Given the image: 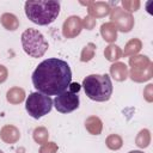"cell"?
<instances>
[{"label": "cell", "mask_w": 153, "mask_h": 153, "mask_svg": "<svg viewBox=\"0 0 153 153\" xmlns=\"http://www.w3.org/2000/svg\"><path fill=\"white\" fill-rule=\"evenodd\" d=\"M0 137L6 143H16L20 137V133L17 127L7 124L0 130Z\"/></svg>", "instance_id": "8fae6325"}, {"label": "cell", "mask_w": 153, "mask_h": 153, "mask_svg": "<svg viewBox=\"0 0 153 153\" xmlns=\"http://www.w3.org/2000/svg\"><path fill=\"white\" fill-rule=\"evenodd\" d=\"M143 97L147 102H152L153 100V85L148 84L146 86V88L143 90Z\"/></svg>", "instance_id": "4316f807"}, {"label": "cell", "mask_w": 153, "mask_h": 153, "mask_svg": "<svg viewBox=\"0 0 153 153\" xmlns=\"http://www.w3.org/2000/svg\"><path fill=\"white\" fill-rule=\"evenodd\" d=\"M68 87L69 90L57 94L53 100V105L61 114H68L79 108L78 92L80 91V85L78 82H71Z\"/></svg>", "instance_id": "5b68a950"}, {"label": "cell", "mask_w": 153, "mask_h": 153, "mask_svg": "<svg viewBox=\"0 0 153 153\" xmlns=\"http://www.w3.org/2000/svg\"><path fill=\"white\" fill-rule=\"evenodd\" d=\"M151 142V134H149V130L147 129H142L140 130V133L137 134L136 136V145L140 147V148H146Z\"/></svg>", "instance_id": "ffe728a7"}, {"label": "cell", "mask_w": 153, "mask_h": 153, "mask_svg": "<svg viewBox=\"0 0 153 153\" xmlns=\"http://www.w3.org/2000/svg\"><path fill=\"white\" fill-rule=\"evenodd\" d=\"M48 137H49V133L44 127H38L33 130V140L37 143H45L48 142Z\"/></svg>", "instance_id": "44dd1931"}, {"label": "cell", "mask_w": 153, "mask_h": 153, "mask_svg": "<svg viewBox=\"0 0 153 153\" xmlns=\"http://www.w3.org/2000/svg\"><path fill=\"white\" fill-rule=\"evenodd\" d=\"M7 69H6V67L5 66H2V65H0V84L1 82H4L6 79H7Z\"/></svg>", "instance_id": "83f0119b"}, {"label": "cell", "mask_w": 153, "mask_h": 153, "mask_svg": "<svg viewBox=\"0 0 153 153\" xmlns=\"http://www.w3.org/2000/svg\"><path fill=\"white\" fill-rule=\"evenodd\" d=\"M22 45L24 51L31 57H41L48 49V42L36 29H26L22 33Z\"/></svg>", "instance_id": "277c9868"}, {"label": "cell", "mask_w": 153, "mask_h": 153, "mask_svg": "<svg viewBox=\"0 0 153 153\" xmlns=\"http://www.w3.org/2000/svg\"><path fill=\"white\" fill-rule=\"evenodd\" d=\"M6 98L11 104H19L25 99V91L20 87H12L7 91Z\"/></svg>", "instance_id": "9a60e30c"}, {"label": "cell", "mask_w": 153, "mask_h": 153, "mask_svg": "<svg viewBox=\"0 0 153 153\" xmlns=\"http://www.w3.org/2000/svg\"><path fill=\"white\" fill-rule=\"evenodd\" d=\"M142 48V43L139 38H131L124 47V51L122 53L124 56H134Z\"/></svg>", "instance_id": "e0dca14e"}, {"label": "cell", "mask_w": 153, "mask_h": 153, "mask_svg": "<svg viewBox=\"0 0 153 153\" xmlns=\"http://www.w3.org/2000/svg\"><path fill=\"white\" fill-rule=\"evenodd\" d=\"M100 35L103 36V38L109 42V43H112L116 41L117 38V27L115 26L114 23L109 22V23H104L102 26H100Z\"/></svg>", "instance_id": "4fadbf2b"}, {"label": "cell", "mask_w": 153, "mask_h": 153, "mask_svg": "<svg viewBox=\"0 0 153 153\" xmlns=\"http://www.w3.org/2000/svg\"><path fill=\"white\" fill-rule=\"evenodd\" d=\"M94 51H96V45H94L93 43H87V44L84 47L82 51H81L80 60H81L82 62H87V61L92 60L93 56H94Z\"/></svg>", "instance_id": "603a6c76"}, {"label": "cell", "mask_w": 153, "mask_h": 153, "mask_svg": "<svg viewBox=\"0 0 153 153\" xmlns=\"http://www.w3.org/2000/svg\"><path fill=\"white\" fill-rule=\"evenodd\" d=\"M72 80L69 65L57 57L42 61L32 73L35 88L45 96H57L66 91Z\"/></svg>", "instance_id": "6da1fadb"}, {"label": "cell", "mask_w": 153, "mask_h": 153, "mask_svg": "<svg viewBox=\"0 0 153 153\" xmlns=\"http://www.w3.org/2000/svg\"><path fill=\"white\" fill-rule=\"evenodd\" d=\"M104 56L106 57L108 61L115 62V61H117L122 56L121 48L118 45H116V44H109L105 48V50H104Z\"/></svg>", "instance_id": "ac0fdd59"}, {"label": "cell", "mask_w": 153, "mask_h": 153, "mask_svg": "<svg viewBox=\"0 0 153 153\" xmlns=\"http://www.w3.org/2000/svg\"><path fill=\"white\" fill-rule=\"evenodd\" d=\"M59 1H26L25 2V14L26 17L37 25L51 24L60 13Z\"/></svg>", "instance_id": "7a4b0ae2"}, {"label": "cell", "mask_w": 153, "mask_h": 153, "mask_svg": "<svg viewBox=\"0 0 153 153\" xmlns=\"http://www.w3.org/2000/svg\"><path fill=\"white\" fill-rule=\"evenodd\" d=\"M81 5H86L88 7V16L92 18H100L110 13V7L108 4L102 1H86L80 2Z\"/></svg>", "instance_id": "9c48e42d"}, {"label": "cell", "mask_w": 153, "mask_h": 153, "mask_svg": "<svg viewBox=\"0 0 153 153\" xmlns=\"http://www.w3.org/2000/svg\"><path fill=\"white\" fill-rule=\"evenodd\" d=\"M85 128L86 130L92 135H99L103 129V123L99 117L97 116H90L85 121Z\"/></svg>", "instance_id": "5bb4252c"}, {"label": "cell", "mask_w": 153, "mask_h": 153, "mask_svg": "<svg viewBox=\"0 0 153 153\" xmlns=\"http://www.w3.org/2000/svg\"><path fill=\"white\" fill-rule=\"evenodd\" d=\"M53 100L49 96L39 92L30 93L25 102V109L27 114L33 118H41L51 111Z\"/></svg>", "instance_id": "8992f818"}, {"label": "cell", "mask_w": 153, "mask_h": 153, "mask_svg": "<svg viewBox=\"0 0 153 153\" xmlns=\"http://www.w3.org/2000/svg\"><path fill=\"white\" fill-rule=\"evenodd\" d=\"M0 22H1L2 26L6 30H10V31H14L19 26L18 18L14 14H12V13H4L1 16V18H0Z\"/></svg>", "instance_id": "2e32d148"}, {"label": "cell", "mask_w": 153, "mask_h": 153, "mask_svg": "<svg viewBox=\"0 0 153 153\" xmlns=\"http://www.w3.org/2000/svg\"><path fill=\"white\" fill-rule=\"evenodd\" d=\"M57 145L55 142H45L41 146L39 153H56Z\"/></svg>", "instance_id": "d4e9b609"}, {"label": "cell", "mask_w": 153, "mask_h": 153, "mask_svg": "<svg viewBox=\"0 0 153 153\" xmlns=\"http://www.w3.org/2000/svg\"><path fill=\"white\" fill-rule=\"evenodd\" d=\"M0 153H4V152H2V151H1V149H0Z\"/></svg>", "instance_id": "f546056e"}, {"label": "cell", "mask_w": 153, "mask_h": 153, "mask_svg": "<svg viewBox=\"0 0 153 153\" xmlns=\"http://www.w3.org/2000/svg\"><path fill=\"white\" fill-rule=\"evenodd\" d=\"M152 75H153V63L152 62L145 68H137V69L130 68V78L133 81L143 82V81L149 80L152 78Z\"/></svg>", "instance_id": "30bf717a"}, {"label": "cell", "mask_w": 153, "mask_h": 153, "mask_svg": "<svg viewBox=\"0 0 153 153\" xmlns=\"http://www.w3.org/2000/svg\"><path fill=\"white\" fill-rule=\"evenodd\" d=\"M111 76L117 81H123L128 78V68L123 62H115L110 67Z\"/></svg>", "instance_id": "7c38bea8"}, {"label": "cell", "mask_w": 153, "mask_h": 153, "mask_svg": "<svg viewBox=\"0 0 153 153\" xmlns=\"http://www.w3.org/2000/svg\"><path fill=\"white\" fill-rule=\"evenodd\" d=\"M129 153H143V152H141V151H130Z\"/></svg>", "instance_id": "f1b7e54d"}, {"label": "cell", "mask_w": 153, "mask_h": 153, "mask_svg": "<svg viewBox=\"0 0 153 153\" xmlns=\"http://www.w3.org/2000/svg\"><path fill=\"white\" fill-rule=\"evenodd\" d=\"M81 22H82V26H85L87 30H92V29L96 26V19H93V18L90 17V16L85 17V19L81 20Z\"/></svg>", "instance_id": "484cf974"}, {"label": "cell", "mask_w": 153, "mask_h": 153, "mask_svg": "<svg viewBox=\"0 0 153 153\" xmlns=\"http://www.w3.org/2000/svg\"><path fill=\"white\" fill-rule=\"evenodd\" d=\"M86 96L96 102H106L112 94V82L108 74H90L82 80Z\"/></svg>", "instance_id": "3957f363"}, {"label": "cell", "mask_w": 153, "mask_h": 153, "mask_svg": "<svg viewBox=\"0 0 153 153\" xmlns=\"http://www.w3.org/2000/svg\"><path fill=\"white\" fill-rule=\"evenodd\" d=\"M82 30V22L78 16L68 17L63 25H62V35L66 38H74L76 37Z\"/></svg>", "instance_id": "ba28073f"}, {"label": "cell", "mask_w": 153, "mask_h": 153, "mask_svg": "<svg viewBox=\"0 0 153 153\" xmlns=\"http://www.w3.org/2000/svg\"><path fill=\"white\" fill-rule=\"evenodd\" d=\"M122 5H123L126 12L130 13V12H135V11L139 10V7H140V1H137V0H134V1H133V0H131V1L123 0V1H122Z\"/></svg>", "instance_id": "cb8c5ba5"}, {"label": "cell", "mask_w": 153, "mask_h": 153, "mask_svg": "<svg viewBox=\"0 0 153 153\" xmlns=\"http://www.w3.org/2000/svg\"><path fill=\"white\" fill-rule=\"evenodd\" d=\"M105 143H106V146H108L110 149L116 151V149H120V148L122 147L123 141H122V137H121L120 135H117V134H111V135L108 136Z\"/></svg>", "instance_id": "7402d4cb"}, {"label": "cell", "mask_w": 153, "mask_h": 153, "mask_svg": "<svg viewBox=\"0 0 153 153\" xmlns=\"http://www.w3.org/2000/svg\"><path fill=\"white\" fill-rule=\"evenodd\" d=\"M152 61L145 56V55H134L129 59V65L133 69H137V68H145L147 67Z\"/></svg>", "instance_id": "d6986e66"}, {"label": "cell", "mask_w": 153, "mask_h": 153, "mask_svg": "<svg viewBox=\"0 0 153 153\" xmlns=\"http://www.w3.org/2000/svg\"><path fill=\"white\" fill-rule=\"evenodd\" d=\"M110 19H111V23L115 24L117 30L122 32H129L134 25V18L131 13H128L120 7H116L112 10L110 14Z\"/></svg>", "instance_id": "52a82bcc"}]
</instances>
